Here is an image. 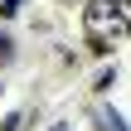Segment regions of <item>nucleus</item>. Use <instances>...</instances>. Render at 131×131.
I'll use <instances>...</instances> for the list:
<instances>
[{"label": "nucleus", "mask_w": 131, "mask_h": 131, "mask_svg": "<svg viewBox=\"0 0 131 131\" xmlns=\"http://www.w3.org/2000/svg\"><path fill=\"white\" fill-rule=\"evenodd\" d=\"M92 122H97V131H131L126 117H122L117 107H107V102H97V107H92Z\"/></svg>", "instance_id": "f257e3e1"}, {"label": "nucleus", "mask_w": 131, "mask_h": 131, "mask_svg": "<svg viewBox=\"0 0 131 131\" xmlns=\"http://www.w3.org/2000/svg\"><path fill=\"white\" fill-rule=\"evenodd\" d=\"M53 131H68V126H53Z\"/></svg>", "instance_id": "39448f33"}, {"label": "nucleus", "mask_w": 131, "mask_h": 131, "mask_svg": "<svg viewBox=\"0 0 131 131\" xmlns=\"http://www.w3.org/2000/svg\"><path fill=\"white\" fill-rule=\"evenodd\" d=\"M10 58H15V39L0 34V68H10Z\"/></svg>", "instance_id": "7ed1b4c3"}, {"label": "nucleus", "mask_w": 131, "mask_h": 131, "mask_svg": "<svg viewBox=\"0 0 131 131\" xmlns=\"http://www.w3.org/2000/svg\"><path fill=\"white\" fill-rule=\"evenodd\" d=\"M19 122H24V117H19V112H10V117L0 122V131H19Z\"/></svg>", "instance_id": "20e7f679"}, {"label": "nucleus", "mask_w": 131, "mask_h": 131, "mask_svg": "<svg viewBox=\"0 0 131 131\" xmlns=\"http://www.w3.org/2000/svg\"><path fill=\"white\" fill-rule=\"evenodd\" d=\"M112 83H117V68H102V73H97V78H92V88H97V92H107V88H112Z\"/></svg>", "instance_id": "f03ea898"}]
</instances>
